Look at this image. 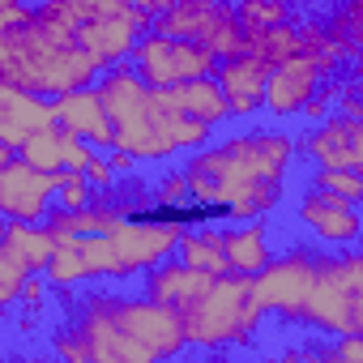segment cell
Here are the masks:
<instances>
[{"mask_svg": "<svg viewBox=\"0 0 363 363\" xmlns=\"http://www.w3.org/2000/svg\"><path fill=\"white\" fill-rule=\"evenodd\" d=\"M299 141L278 128H252L218 141L214 150H193L189 184L197 210L210 218L252 223L282 201V175L295 162Z\"/></svg>", "mask_w": 363, "mask_h": 363, "instance_id": "obj_1", "label": "cell"}, {"mask_svg": "<svg viewBox=\"0 0 363 363\" xmlns=\"http://www.w3.org/2000/svg\"><path fill=\"white\" fill-rule=\"evenodd\" d=\"M103 65L86 52L82 26L65 0L35 5V22L22 30H0V82L60 99L69 90L94 86Z\"/></svg>", "mask_w": 363, "mask_h": 363, "instance_id": "obj_2", "label": "cell"}, {"mask_svg": "<svg viewBox=\"0 0 363 363\" xmlns=\"http://www.w3.org/2000/svg\"><path fill=\"white\" fill-rule=\"evenodd\" d=\"M303 325L320 333H363V252H320L316 286L303 308Z\"/></svg>", "mask_w": 363, "mask_h": 363, "instance_id": "obj_3", "label": "cell"}, {"mask_svg": "<svg viewBox=\"0 0 363 363\" xmlns=\"http://www.w3.org/2000/svg\"><path fill=\"white\" fill-rule=\"evenodd\" d=\"M252 295V274H218L214 286L184 312V329H189V346L201 350H223L231 342H248L244 337V308Z\"/></svg>", "mask_w": 363, "mask_h": 363, "instance_id": "obj_4", "label": "cell"}, {"mask_svg": "<svg viewBox=\"0 0 363 363\" xmlns=\"http://www.w3.org/2000/svg\"><path fill=\"white\" fill-rule=\"evenodd\" d=\"M133 65L150 86H179V82H193V77H214L223 56L197 39H171V35L150 30L133 48Z\"/></svg>", "mask_w": 363, "mask_h": 363, "instance_id": "obj_5", "label": "cell"}, {"mask_svg": "<svg viewBox=\"0 0 363 363\" xmlns=\"http://www.w3.org/2000/svg\"><path fill=\"white\" fill-rule=\"evenodd\" d=\"M184 231H189L184 214L154 206L150 214L124 218V223L111 231V244H116V252H120V261H124L128 274H150L154 265H162V261L179 248Z\"/></svg>", "mask_w": 363, "mask_h": 363, "instance_id": "obj_6", "label": "cell"}, {"mask_svg": "<svg viewBox=\"0 0 363 363\" xmlns=\"http://www.w3.org/2000/svg\"><path fill=\"white\" fill-rule=\"evenodd\" d=\"M316 269H320V252L295 248L286 257H274L261 274H252V295L265 312H278L282 320L303 325V308L316 286Z\"/></svg>", "mask_w": 363, "mask_h": 363, "instance_id": "obj_7", "label": "cell"}, {"mask_svg": "<svg viewBox=\"0 0 363 363\" xmlns=\"http://www.w3.org/2000/svg\"><path fill=\"white\" fill-rule=\"evenodd\" d=\"M56 184H60V171H39L18 154L9 162H0V210H5V218L43 223L56 201Z\"/></svg>", "mask_w": 363, "mask_h": 363, "instance_id": "obj_8", "label": "cell"}, {"mask_svg": "<svg viewBox=\"0 0 363 363\" xmlns=\"http://www.w3.org/2000/svg\"><path fill=\"white\" fill-rule=\"evenodd\" d=\"M299 223L320 240V244H337V248H350L363 240V218H359V206L342 201L337 193H325V189H308L299 197Z\"/></svg>", "mask_w": 363, "mask_h": 363, "instance_id": "obj_9", "label": "cell"}, {"mask_svg": "<svg viewBox=\"0 0 363 363\" xmlns=\"http://www.w3.org/2000/svg\"><path fill=\"white\" fill-rule=\"evenodd\" d=\"M60 116H56V99L48 94H35V90H22L13 82H0V145L9 150H22V141L39 128H56Z\"/></svg>", "mask_w": 363, "mask_h": 363, "instance_id": "obj_10", "label": "cell"}, {"mask_svg": "<svg viewBox=\"0 0 363 363\" xmlns=\"http://www.w3.org/2000/svg\"><path fill=\"white\" fill-rule=\"evenodd\" d=\"M269 60L261 52H240V56H227L218 65V86L227 90V103H231V116H252L265 107V86H269Z\"/></svg>", "mask_w": 363, "mask_h": 363, "instance_id": "obj_11", "label": "cell"}, {"mask_svg": "<svg viewBox=\"0 0 363 363\" xmlns=\"http://www.w3.org/2000/svg\"><path fill=\"white\" fill-rule=\"evenodd\" d=\"M214 278L218 274H206V269H197V265H189V261L175 257V261H162V265H154L145 274L141 295H150V299H158V303H167V308H175L179 316H184L214 286Z\"/></svg>", "mask_w": 363, "mask_h": 363, "instance_id": "obj_12", "label": "cell"}, {"mask_svg": "<svg viewBox=\"0 0 363 363\" xmlns=\"http://www.w3.org/2000/svg\"><path fill=\"white\" fill-rule=\"evenodd\" d=\"M56 116H60V128L86 137L90 145H99V150H111L116 145V120L103 107V94L94 86H82V90L60 94L56 99Z\"/></svg>", "mask_w": 363, "mask_h": 363, "instance_id": "obj_13", "label": "cell"}, {"mask_svg": "<svg viewBox=\"0 0 363 363\" xmlns=\"http://www.w3.org/2000/svg\"><path fill=\"white\" fill-rule=\"evenodd\" d=\"M320 69L308 56H291L282 65L269 69V86H265V111L269 116H295L303 111V103L320 90Z\"/></svg>", "mask_w": 363, "mask_h": 363, "instance_id": "obj_14", "label": "cell"}, {"mask_svg": "<svg viewBox=\"0 0 363 363\" xmlns=\"http://www.w3.org/2000/svg\"><path fill=\"white\" fill-rule=\"evenodd\" d=\"M158 90L171 107L189 111V116H197L214 128L223 120H231V103H227V90L218 86V77H193V82H179V86H158Z\"/></svg>", "mask_w": 363, "mask_h": 363, "instance_id": "obj_15", "label": "cell"}, {"mask_svg": "<svg viewBox=\"0 0 363 363\" xmlns=\"http://www.w3.org/2000/svg\"><path fill=\"white\" fill-rule=\"evenodd\" d=\"M223 9H227V0H175L167 13L154 18L150 30L171 35V39H197V43H206V35L214 30V22H218Z\"/></svg>", "mask_w": 363, "mask_h": 363, "instance_id": "obj_16", "label": "cell"}, {"mask_svg": "<svg viewBox=\"0 0 363 363\" xmlns=\"http://www.w3.org/2000/svg\"><path fill=\"white\" fill-rule=\"evenodd\" d=\"M299 150L316 167H354V154H350V120L333 111L329 120H320L312 133L299 137Z\"/></svg>", "mask_w": 363, "mask_h": 363, "instance_id": "obj_17", "label": "cell"}, {"mask_svg": "<svg viewBox=\"0 0 363 363\" xmlns=\"http://www.w3.org/2000/svg\"><path fill=\"white\" fill-rule=\"evenodd\" d=\"M223 244H227V261L235 274H261L274 252H269V231L261 218H252L248 227H227L223 231Z\"/></svg>", "mask_w": 363, "mask_h": 363, "instance_id": "obj_18", "label": "cell"}, {"mask_svg": "<svg viewBox=\"0 0 363 363\" xmlns=\"http://www.w3.org/2000/svg\"><path fill=\"white\" fill-rule=\"evenodd\" d=\"M175 252H179V261H189V265H197V269H206V274H231L227 244H223V231H218V227H206V223L189 227Z\"/></svg>", "mask_w": 363, "mask_h": 363, "instance_id": "obj_19", "label": "cell"}, {"mask_svg": "<svg viewBox=\"0 0 363 363\" xmlns=\"http://www.w3.org/2000/svg\"><path fill=\"white\" fill-rule=\"evenodd\" d=\"M0 244H13L26 261H30V269L35 274H43L48 269V261H52V252H56V231L48 227V223H26V218H9L5 223V235H0Z\"/></svg>", "mask_w": 363, "mask_h": 363, "instance_id": "obj_20", "label": "cell"}, {"mask_svg": "<svg viewBox=\"0 0 363 363\" xmlns=\"http://www.w3.org/2000/svg\"><path fill=\"white\" fill-rule=\"evenodd\" d=\"M60 244H56V252H52V261H48V282L56 286V291H69V286H77V282H86L90 278V265H86V257H82V244H77V235H56Z\"/></svg>", "mask_w": 363, "mask_h": 363, "instance_id": "obj_21", "label": "cell"}, {"mask_svg": "<svg viewBox=\"0 0 363 363\" xmlns=\"http://www.w3.org/2000/svg\"><path fill=\"white\" fill-rule=\"evenodd\" d=\"M18 154H22L30 167H39V171H65V128L56 124V128L30 133Z\"/></svg>", "mask_w": 363, "mask_h": 363, "instance_id": "obj_22", "label": "cell"}, {"mask_svg": "<svg viewBox=\"0 0 363 363\" xmlns=\"http://www.w3.org/2000/svg\"><path fill=\"white\" fill-rule=\"evenodd\" d=\"M77 244H82V257H86V265H90V278H133V274L124 269V261H120L111 235H77Z\"/></svg>", "mask_w": 363, "mask_h": 363, "instance_id": "obj_23", "label": "cell"}, {"mask_svg": "<svg viewBox=\"0 0 363 363\" xmlns=\"http://www.w3.org/2000/svg\"><path fill=\"white\" fill-rule=\"evenodd\" d=\"M312 189H325V193H337L350 206H363V171L359 167H316Z\"/></svg>", "mask_w": 363, "mask_h": 363, "instance_id": "obj_24", "label": "cell"}, {"mask_svg": "<svg viewBox=\"0 0 363 363\" xmlns=\"http://www.w3.org/2000/svg\"><path fill=\"white\" fill-rule=\"evenodd\" d=\"M35 269H30V261L13 248V244H0V303H18L22 299V286H26V278H30Z\"/></svg>", "mask_w": 363, "mask_h": 363, "instance_id": "obj_25", "label": "cell"}, {"mask_svg": "<svg viewBox=\"0 0 363 363\" xmlns=\"http://www.w3.org/2000/svg\"><path fill=\"white\" fill-rule=\"evenodd\" d=\"M94 201H99V189L86 179V171L65 167V171H60V184H56V206H65V210H86V206H94Z\"/></svg>", "mask_w": 363, "mask_h": 363, "instance_id": "obj_26", "label": "cell"}, {"mask_svg": "<svg viewBox=\"0 0 363 363\" xmlns=\"http://www.w3.org/2000/svg\"><path fill=\"white\" fill-rule=\"evenodd\" d=\"M154 201L162 210H175V214H184L193 206V184H189V171H167L158 184H154ZM189 223V218H184Z\"/></svg>", "mask_w": 363, "mask_h": 363, "instance_id": "obj_27", "label": "cell"}, {"mask_svg": "<svg viewBox=\"0 0 363 363\" xmlns=\"http://www.w3.org/2000/svg\"><path fill=\"white\" fill-rule=\"evenodd\" d=\"M329 30L337 39H346L354 52H363V0H342L337 13L329 18Z\"/></svg>", "mask_w": 363, "mask_h": 363, "instance_id": "obj_28", "label": "cell"}, {"mask_svg": "<svg viewBox=\"0 0 363 363\" xmlns=\"http://www.w3.org/2000/svg\"><path fill=\"white\" fill-rule=\"evenodd\" d=\"M244 26H278L291 22V0H235Z\"/></svg>", "mask_w": 363, "mask_h": 363, "instance_id": "obj_29", "label": "cell"}, {"mask_svg": "<svg viewBox=\"0 0 363 363\" xmlns=\"http://www.w3.org/2000/svg\"><path fill=\"white\" fill-rule=\"evenodd\" d=\"M320 359H329V363H363V333H342L333 346L320 350Z\"/></svg>", "mask_w": 363, "mask_h": 363, "instance_id": "obj_30", "label": "cell"}, {"mask_svg": "<svg viewBox=\"0 0 363 363\" xmlns=\"http://www.w3.org/2000/svg\"><path fill=\"white\" fill-rule=\"evenodd\" d=\"M94 154H99V145H90L86 137H77V133H69V128H65V167H73V171H86Z\"/></svg>", "mask_w": 363, "mask_h": 363, "instance_id": "obj_31", "label": "cell"}, {"mask_svg": "<svg viewBox=\"0 0 363 363\" xmlns=\"http://www.w3.org/2000/svg\"><path fill=\"white\" fill-rule=\"evenodd\" d=\"M48 295H52L48 274H30V278H26V286H22V299H18V303H22L26 312H35V316H39V312L48 308Z\"/></svg>", "mask_w": 363, "mask_h": 363, "instance_id": "obj_32", "label": "cell"}, {"mask_svg": "<svg viewBox=\"0 0 363 363\" xmlns=\"http://www.w3.org/2000/svg\"><path fill=\"white\" fill-rule=\"evenodd\" d=\"M86 179H90V184H94L99 193H107V189H116V184H120V175H116V167H111V158H107L103 150L90 158V167H86Z\"/></svg>", "mask_w": 363, "mask_h": 363, "instance_id": "obj_33", "label": "cell"}, {"mask_svg": "<svg viewBox=\"0 0 363 363\" xmlns=\"http://www.w3.org/2000/svg\"><path fill=\"white\" fill-rule=\"evenodd\" d=\"M35 22V5H5L0 9V30H22V26H30Z\"/></svg>", "mask_w": 363, "mask_h": 363, "instance_id": "obj_34", "label": "cell"}, {"mask_svg": "<svg viewBox=\"0 0 363 363\" xmlns=\"http://www.w3.org/2000/svg\"><path fill=\"white\" fill-rule=\"evenodd\" d=\"M103 154L111 158L116 175H133V171H137V162H141V158H133V154H128V150H120V145H111V150H103Z\"/></svg>", "mask_w": 363, "mask_h": 363, "instance_id": "obj_35", "label": "cell"}, {"mask_svg": "<svg viewBox=\"0 0 363 363\" xmlns=\"http://www.w3.org/2000/svg\"><path fill=\"white\" fill-rule=\"evenodd\" d=\"M350 154H354V167L363 171V120H350Z\"/></svg>", "mask_w": 363, "mask_h": 363, "instance_id": "obj_36", "label": "cell"}, {"mask_svg": "<svg viewBox=\"0 0 363 363\" xmlns=\"http://www.w3.org/2000/svg\"><path fill=\"white\" fill-rule=\"evenodd\" d=\"M133 5H137V9H145L150 18H158V13H167V9L175 5V0H133Z\"/></svg>", "mask_w": 363, "mask_h": 363, "instance_id": "obj_37", "label": "cell"}, {"mask_svg": "<svg viewBox=\"0 0 363 363\" xmlns=\"http://www.w3.org/2000/svg\"><path fill=\"white\" fill-rule=\"evenodd\" d=\"M354 90H359V94H363V73H359V77H354Z\"/></svg>", "mask_w": 363, "mask_h": 363, "instance_id": "obj_38", "label": "cell"}, {"mask_svg": "<svg viewBox=\"0 0 363 363\" xmlns=\"http://www.w3.org/2000/svg\"><path fill=\"white\" fill-rule=\"evenodd\" d=\"M354 65H359V73H363V52H359V56H354Z\"/></svg>", "mask_w": 363, "mask_h": 363, "instance_id": "obj_39", "label": "cell"}, {"mask_svg": "<svg viewBox=\"0 0 363 363\" xmlns=\"http://www.w3.org/2000/svg\"><path fill=\"white\" fill-rule=\"evenodd\" d=\"M26 5H48V0H26Z\"/></svg>", "mask_w": 363, "mask_h": 363, "instance_id": "obj_40", "label": "cell"}, {"mask_svg": "<svg viewBox=\"0 0 363 363\" xmlns=\"http://www.w3.org/2000/svg\"><path fill=\"white\" fill-rule=\"evenodd\" d=\"M359 252H363V240H359Z\"/></svg>", "mask_w": 363, "mask_h": 363, "instance_id": "obj_41", "label": "cell"}]
</instances>
